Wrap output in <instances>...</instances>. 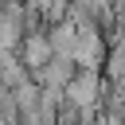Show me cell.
<instances>
[{"mask_svg": "<svg viewBox=\"0 0 125 125\" xmlns=\"http://www.w3.org/2000/svg\"><path fill=\"white\" fill-rule=\"evenodd\" d=\"M74 27H78V43H74V51H70V62H74V70L98 74V70L105 66L109 43H105V35H102L98 23H74Z\"/></svg>", "mask_w": 125, "mask_h": 125, "instance_id": "obj_1", "label": "cell"}, {"mask_svg": "<svg viewBox=\"0 0 125 125\" xmlns=\"http://www.w3.org/2000/svg\"><path fill=\"white\" fill-rule=\"evenodd\" d=\"M105 82H109V86H125V43H109V55H105Z\"/></svg>", "mask_w": 125, "mask_h": 125, "instance_id": "obj_5", "label": "cell"}, {"mask_svg": "<svg viewBox=\"0 0 125 125\" xmlns=\"http://www.w3.org/2000/svg\"><path fill=\"white\" fill-rule=\"evenodd\" d=\"M27 78H31V74H27V66H23L16 55H8V59L0 62V86H4V90H16V86H23Z\"/></svg>", "mask_w": 125, "mask_h": 125, "instance_id": "obj_6", "label": "cell"}, {"mask_svg": "<svg viewBox=\"0 0 125 125\" xmlns=\"http://www.w3.org/2000/svg\"><path fill=\"white\" fill-rule=\"evenodd\" d=\"M74 74H78V70H74V62H70L66 55H55L43 70H35V74H31V82H35L39 90H66V82H70Z\"/></svg>", "mask_w": 125, "mask_h": 125, "instance_id": "obj_3", "label": "cell"}, {"mask_svg": "<svg viewBox=\"0 0 125 125\" xmlns=\"http://www.w3.org/2000/svg\"><path fill=\"white\" fill-rule=\"evenodd\" d=\"M16 59L27 66V74H35V70H43L51 59H55V51H51V43H47V31L43 27H35V31H27L23 39H20V51H16Z\"/></svg>", "mask_w": 125, "mask_h": 125, "instance_id": "obj_2", "label": "cell"}, {"mask_svg": "<svg viewBox=\"0 0 125 125\" xmlns=\"http://www.w3.org/2000/svg\"><path fill=\"white\" fill-rule=\"evenodd\" d=\"M20 4H23L31 16H39V23H43V12H47V4H51V0H20Z\"/></svg>", "mask_w": 125, "mask_h": 125, "instance_id": "obj_7", "label": "cell"}, {"mask_svg": "<svg viewBox=\"0 0 125 125\" xmlns=\"http://www.w3.org/2000/svg\"><path fill=\"white\" fill-rule=\"evenodd\" d=\"M43 31H47V43H51V51L70 59V51H74V43H78V27H74L70 20H62V23H51V27H43Z\"/></svg>", "mask_w": 125, "mask_h": 125, "instance_id": "obj_4", "label": "cell"}, {"mask_svg": "<svg viewBox=\"0 0 125 125\" xmlns=\"http://www.w3.org/2000/svg\"><path fill=\"white\" fill-rule=\"evenodd\" d=\"M8 4H20V0H0V8H8Z\"/></svg>", "mask_w": 125, "mask_h": 125, "instance_id": "obj_8", "label": "cell"}]
</instances>
